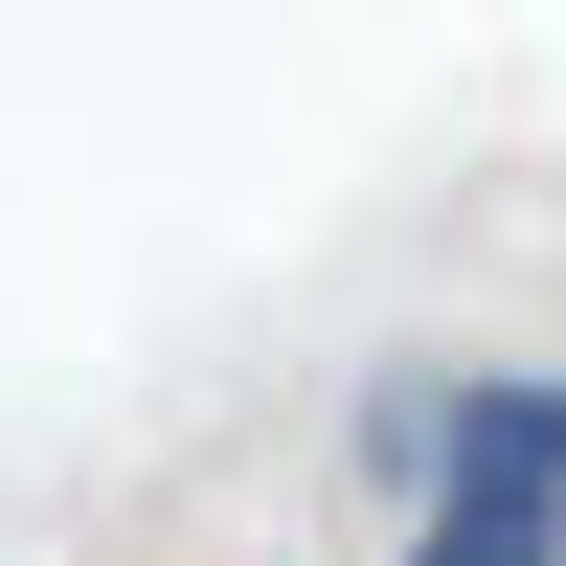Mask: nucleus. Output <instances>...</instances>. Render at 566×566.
I'll return each mask as SVG.
<instances>
[{
    "instance_id": "1",
    "label": "nucleus",
    "mask_w": 566,
    "mask_h": 566,
    "mask_svg": "<svg viewBox=\"0 0 566 566\" xmlns=\"http://www.w3.org/2000/svg\"><path fill=\"white\" fill-rule=\"evenodd\" d=\"M408 566H566V363L431 408V522H408Z\"/></svg>"
}]
</instances>
